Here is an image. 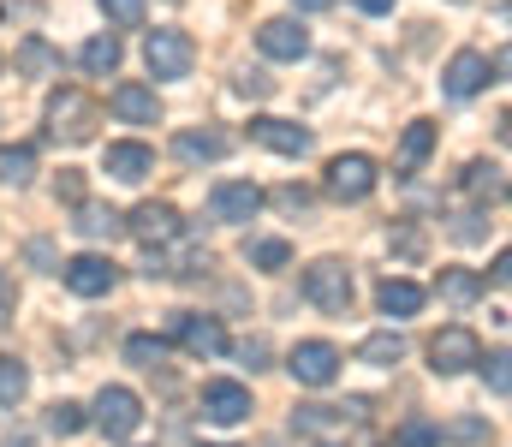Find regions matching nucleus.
<instances>
[{
	"instance_id": "1",
	"label": "nucleus",
	"mask_w": 512,
	"mask_h": 447,
	"mask_svg": "<svg viewBox=\"0 0 512 447\" xmlns=\"http://www.w3.org/2000/svg\"><path fill=\"white\" fill-rule=\"evenodd\" d=\"M96 126H102V108L84 96V90H54V102H48V132L60 138V144H90L96 138Z\"/></svg>"
},
{
	"instance_id": "2",
	"label": "nucleus",
	"mask_w": 512,
	"mask_h": 447,
	"mask_svg": "<svg viewBox=\"0 0 512 447\" xmlns=\"http://www.w3.org/2000/svg\"><path fill=\"white\" fill-rule=\"evenodd\" d=\"M304 298H310L316 310H328V316H346V310H352V269H346L340 257L310 263V269H304Z\"/></svg>"
},
{
	"instance_id": "3",
	"label": "nucleus",
	"mask_w": 512,
	"mask_h": 447,
	"mask_svg": "<svg viewBox=\"0 0 512 447\" xmlns=\"http://www.w3.org/2000/svg\"><path fill=\"white\" fill-rule=\"evenodd\" d=\"M143 66H149L155 78H191L197 42H191L185 30H149V36H143Z\"/></svg>"
},
{
	"instance_id": "4",
	"label": "nucleus",
	"mask_w": 512,
	"mask_h": 447,
	"mask_svg": "<svg viewBox=\"0 0 512 447\" xmlns=\"http://www.w3.org/2000/svg\"><path fill=\"white\" fill-rule=\"evenodd\" d=\"M483 358V340L465 328V322H447L435 340H429V370L435 376H459V370H471Z\"/></svg>"
},
{
	"instance_id": "5",
	"label": "nucleus",
	"mask_w": 512,
	"mask_h": 447,
	"mask_svg": "<svg viewBox=\"0 0 512 447\" xmlns=\"http://www.w3.org/2000/svg\"><path fill=\"white\" fill-rule=\"evenodd\" d=\"M90 424H96L108 442H126L131 430L143 424V400H137L131 388H102V394H96V418H90Z\"/></svg>"
},
{
	"instance_id": "6",
	"label": "nucleus",
	"mask_w": 512,
	"mask_h": 447,
	"mask_svg": "<svg viewBox=\"0 0 512 447\" xmlns=\"http://www.w3.org/2000/svg\"><path fill=\"white\" fill-rule=\"evenodd\" d=\"M286 370H292L298 388H328V382L340 376V352H334L328 340H298L292 358H286Z\"/></svg>"
},
{
	"instance_id": "7",
	"label": "nucleus",
	"mask_w": 512,
	"mask_h": 447,
	"mask_svg": "<svg viewBox=\"0 0 512 447\" xmlns=\"http://www.w3.org/2000/svg\"><path fill=\"white\" fill-rule=\"evenodd\" d=\"M370 191H376V161H370V155H334V161H328V197L364 203Z\"/></svg>"
},
{
	"instance_id": "8",
	"label": "nucleus",
	"mask_w": 512,
	"mask_h": 447,
	"mask_svg": "<svg viewBox=\"0 0 512 447\" xmlns=\"http://www.w3.org/2000/svg\"><path fill=\"white\" fill-rule=\"evenodd\" d=\"M441 90H447V102H471L477 90H489V54H477V48L453 54L441 72Z\"/></svg>"
},
{
	"instance_id": "9",
	"label": "nucleus",
	"mask_w": 512,
	"mask_h": 447,
	"mask_svg": "<svg viewBox=\"0 0 512 447\" xmlns=\"http://www.w3.org/2000/svg\"><path fill=\"white\" fill-rule=\"evenodd\" d=\"M126 233L137 245H149V251H155V245H173V239H179V209H173V203H137L131 221H126Z\"/></svg>"
},
{
	"instance_id": "10",
	"label": "nucleus",
	"mask_w": 512,
	"mask_h": 447,
	"mask_svg": "<svg viewBox=\"0 0 512 447\" xmlns=\"http://www.w3.org/2000/svg\"><path fill=\"white\" fill-rule=\"evenodd\" d=\"M256 209H262V191H256L251 179H221V185L209 191V215H215V221H227V227L251 221Z\"/></svg>"
},
{
	"instance_id": "11",
	"label": "nucleus",
	"mask_w": 512,
	"mask_h": 447,
	"mask_svg": "<svg viewBox=\"0 0 512 447\" xmlns=\"http://www.w3.org/2000/svg\"><path fill=\"white\" fill-rule=\"evenodd\" d=\"M60 275H66V287H72L78 298H102V293H114V281H120V269H114L108 257H96V251L72 257V263H66Z\"/></svg>"
},
{
	"instance_id": "12",
	"label": "nucleus",
	"mask_w": 512,
	"mask_h": 447,
	"mask_svg": "<svg viewBox=\"0 0 512 447\" xmlns=\"http://www.w3.org/2000/svg\"><path fill=\"white\" fill-rule=\"evenodd\" d=\"M256 48H262L268 60H304V54H310V30H304L298 18H268V24L256 30Z\"/></svg>"
},
{
	"instance_id": "13",
	"label": "nucleus",
	"mask_w": 512,
	"mask_h": 447,
	"mask_svg": "<svg viewBox=\"0 0 512 447\" xmlns=\"http://www.w3.org/2000/svg\"><path fill=\"white\" fill-rule=\"evenodd\" d=\"M203 418L221 424V430L245 424V418H251V388H239V382H209V388H203Z\"/></svg>"
},
{
	"instance_id": "14",
	"label": "nucleus",
	"mask_w": 512,
	"mask_h": 447,
	"mask_svg": "<svg viewBox=\"0 0 512 447\" xmlns=\"http://www.w3.org/2000/svg\"><path fill=\"white\" fill-rule=\"evenodd\" d=\"M173 334H179V346H185L191 358H221V352H227V328H221L215 316H191V310H185V316L173 322Z\"/></svg>"
},
{
	"instance_id": "15",
	"label": "nucleus",
	"mask_w": 512,
	"mask_h": 447,
	"mask_svg": "<svg viewBox=\"0 0 512 447\" xmlns=\"http://www.w3.org/2000/svg\"><path fill=\"white\" fill-rule=\"evenodd\" d=\"M251 138L262 149H274V155H310V132L298 126V120H274V114H262V120H251Z\"/></svg>"
},
{
	"instance_id": "16",
	"label": "nucleus",
	"mask_w": 512,
	"mask_h": 447,
	"mask_svg": "<svg viewBox=\"0 0 512 447\" xmlns=\"http://www.w3.org/2000/svg\"><path fill=\"white\" fill-rule=\"evenodd\" d=\"M108 108H114L126 126H155V120H161V96H155L149 84H114Z\"/></svg>"
},
{
	"instance_id": "17",
	"label": "nucleus",
	"mask_w": 512,
	"mask_h": 447,
	"mask_svg": "<svg viewBox=\"0 0 512 447\" xmlns=\"http://www.w3.org/2000/svg\"><path fill=\"white\" fill-rule=\"evenodd\" d=\"M102 173H114L120 185H137V179H149V173H155V149H149V144H108Z\"/></svg>"
},
{
	"instance_id": "18",
	"label": "nucleus",
	"mask_w": 512,
	"mask_h": 447,
	"mask_svg": "<svg viewBox=\"0 0 512 447\" xmlns=\"http://www.w3.org/2000/svg\"><path fill=\"white\" fill-rule=\"evenodd\" d=\"M12 66H18L24 78H54V72H60V48H54L48 36H24L18 54H12Z\"/></svg>"
},
{
	"instance_id": "19",
	"label": "nucleus",
	"mask_w": 512,
	"mask_h": 447,
	"mask_svg": "<svg viewBox=\"0 0 512 447\" xmlns=\"http://www.w3.org/2000/svg\"><path fill=\"white\" fill-rule=\"evenodd\" d=\"M465 197H471V203H501V197H507L501 161H471V167H465Z\"/></svg>"
},
{
	"instance_id": "20",
	"label": "nucleus",
	"mask_w": 512,
	"mask_h": 447,
	"mask_svg": "<svg viewBox=\"0 0 512 447\" xmlns=\"http://www.w3.org/2000/svg\"><path fill=\"white\" fill-rule=\"evenodd\" d=\"M358 412H346V406H298L292 412V430L298 436H334V430H346Z\"/></svg>"
},
{
	"instance_id": "21",
	"label": "nucleus",
	"mask_w": 512,
	"mask_h": 447,
	"mask_svg": "<svg viewBox=\"0 0 512 447\" xmlns=\"http://www.w3.org/2000/svg\"><path fill=\"white\" fill-rule=\"evenodd\" d=\"M376 304H382L387 316H417V310H423V287H417V281L387 275L382 287H376Z\"/></svg>"
},
{
	"instance_id": "22",
	"label": "nucleus",
	"mask_w": 512,
	"mask_h": 447,
	"mask_svg": "<svg viewBox=\"0 0 512 447\" xmlns=\"http://www.w3.org/2000/svg\"><path fill=\"white\" fill-rule=\"evenodd\" d=\"M173 155H179L185 167H197V161H221V155H227V138H221V132H179V138H173Z\"/></svg>"
},
{
	"instance_id": "23",
	"label": "nucleus",
	"mask_w": 512,
	"mask_h": 447,
	"mask_svg": "<svg viewBox=\"0 0 512 447\" xmlns=\"http://www.w3.org/2000/svg\"><path fill=\"white\" fill-rule=\"evenodd\" d=\"M84 239H114L126 221H120V209H108V203H78V221H72Z\"/></svg>"
},
{
	"instance_id": "24",
	"label": "nucleus",
	"mask_w": 512,
	"mask_h": 447,
	"mask_svg": "<svg viewBox=\"0 0 512 447\" xmlns=\"http://www.w3.org/2000/svg\"><path fill=\"white\" fill-rule=\"evenodd\" d=\"M429 149H435V126H429V120H411V126H405V138H399V167H405V173H417V167L429 161Z\"/></svg>"
},
{
	"instance_id": "25",
	"label": "nucleus",
	"mask_w": 512,
	"mask_h": 447,
	"mask_svg": "<svg viewBox=\"0 0 512 447\" xmlns=\"http://www.w3.org/2000/svg\"><path fill=\"white\" fill-rule=\"evenodd\" d=\"M78 60H84V72H96V78H108V72H120V36H90Z\"/></svg>"
},
{
	"instance_id": "26",
	"label": "nucleus",
	"mask_w": 512,
	"mask_h": 447,
	"mask_svg": "<svg viewBox=\"0 0 512 447\" xmlns=\"http://www.w3.org/2000/svg\"><path fill=\"white\" fill-rule=\"evenodd\" d=\"M435 293L447 298V304H477V293H483V281L471 275V269H441V281H435Z\"/></svg>"
},
{
	"instance_id": "27",
	"label": "nucleus",
	"mask_w": 512,
	"mask_h": 447,
	"mask_svg": "<svg viewBox=\"0 0 512 447\" xmlns=\"http://www.w3.org/2000/svg\"><path fill=\"white\" fill-rule=\"evenodd\" d=\"M358 358L376 364V370H393V364L405 358V334H370V340L358 346Z\"/></svg>"
},
{
	"instance_id": "28",
	"label": "nucleus",
	"mask_w": 512,
	"mask_h": 447,
	"mask_svg": "<svg viewBox=\"0 0 512 447\" xmlns=\"http://www.w3.org/2000/svg\"><path fill=\"white\" fill-rule=\"evenodd\" d=\"M36 179V149H0V185L24 191Z\"/></svg>"
},
{
	"instance_id": "29",
	"label": "nucleus",
	"mask_w": 512,
	"mask_h": 447,
	"mask_svg": "<svg viewBox=\"0 0 512 447\" xmlns=\"http://www.w3.org/2000/svg\"><path fill=\"white\" fill-rule=\"evenodd\" d=\"M126 358L137 364V370H155V364H167V340H161V334H131Z\"/></svg>"
},
{
	"instance_id": "30",
	"label": "nucleus",
	"mask_w": 512,
	"mask_h": 447,
	"mask_svg": "<svg viewBox=\"0 0 512 447\" xmlns=\"http://www.w3.org/2000/svg\"><path fill=\"white\" fill-rule=\"evenodd\" d=\"M96 6L108 12L114 30H143V18H149V0H96Z\"/></svg>"
},
{
	"instance_id": "31",
	"label": "nucleus",
	"mask_w": 512,
	"mask_h": 447,
	"mask_svg": "<svg viewBox=\"0 0 512 447\" xmlns=\"http://www.w3.org/2000/svg\"><path fill=\"white\" fill-rule=\"evenodd\" d=\"M30 394V370L18 358H0V406H18Z\"/></svg>"
},
{
	"instance_id": "32",
	"label": "nucleus",
	"mask_w": 512,
	"mask_h": 447,
	"mask_svg": "<svg viewBox=\"0 0 512 447\" xmlns=\"http://www.w3.org/2000/svg\"><path fill=\"white\" fill-rule=\"evenodd\" d=\"M245 257H251V269H286L292 245L286 239H256V245H245Z\"/></svg>"
},
{
	"instance_id": "33",
	"label": "nucleus",
	"mask_w": 512,
	"mask_h": 447,
	"mask_svg": "<svg viewBox=\"0 0 512 447\" xmlns=\"http://www.w3.org/2000/svg\"><path fill=\"white\" fill-rule=\"evenodd\" d=\"M84 424H90V418H84V406H72V400H60V406L48 412V430H54V436H78Z\"/></svg>"
},
{
	"instance_id": "34",
	"label": "nucleus",
	"mask_w": 512,
	"mask_h": 447,
	"mask_svg": "<svg viewBox=\"0 0 512 447\" xmlns=\"http://www.w3.org/2000/svg\"><path fill=\"white\" fill-rule=\"evenodd\" d=\"M483 364V382L495 388V400H507L512 394V376H507V352H489V358H477Z\"/></svg>"
},
{
	"instance_id": "35",
	"label": "nucleus",
	"mask_w": 512,
	"mask_h": 447,
	"mask_svg": "<svg viewBox=\"0 0 512 447\" xmlns=\"http://www.w3.org/2000/svg\"><path fill=\"white\" fill-rule=\"evenodd\" d=\"M441 442V430L435 424H423V418H411L405 430H399V447H435Z\"/></svg>"
},
{
	"instance_id": "36",
	"label": "nucleus",
	"mask_w": 512,
	"mask_h": 447,
	"mask_svg": "<svg viewBox=\"0 0 512 447\" xmlns=\"http://www.w3.org/2000/svg\"><path fill=\"white\" fill-rule=\"evenodd\" d=\"M268 90H274V78H268V72H239V96H256V102H262Z\"/></svg>"
},
{
	"instance_id": "37",
	"label": "nucleus",
	"mask_w": 512,
	"mask_h": 447,
	"mask_svg": "<svg viewBox=\"0 0 512 447\" xmlns=\"http://www.w3.org/2000/svg\"><path fill=\"white\" fill-rule=\"evenodd\" d=\"M453 239L477 245V239H483V215H453Z\"/></svg>"
},
{
	"instance_id": "38",
	"label": "nucleus",
	"mask_w": 512,
	"mask_h": 447,
	"mask_svg": "<svg viewBox=\"0 0 512 447\" xmlns=\"http://www.w3.org/2000/svg\"><path fill=\"white\" fill-rule=\"evenodd\" d=\"M441 436H453V442H489V430H483L477 418H465V424H447Z\"/></svg>"
},
{
	"instance_id": "39",
	"label": "nucleus",
	"mask_w": 512,
	"mask_h": 447,
	"mask_svg": "<svg viewBox=\"0 0 512 447\" xmlns=\"http://www.w3.org/2000/svg\"><path fill=\"white\" fill-rule=\"evenodd\" d=\"M12 310H18V287H12V275L0 269V328L12 322Z\"/></svg>"
},
{
	"instance_id": "40",
	"label": "nucleus",
	"mask_w": 512,
	"mask_h": 447,
	"mask_svg": "<svg viewBox=\"0 0 512 447\" xmlns=\"http://www.w3.org/2000/svg\"><path fill=\"white\" fill-rule=\"evenodd\" d=\"M393 251H399V257H417V251H423V233H417V227H399V233H393Z\"/></svg>"
},
{
	"instance_id": "41",
	"label": "nucleus",
	"mask_w": 512,
	"mask_h": 447,
	"mask_svg": "<svg viewBox=\"0 0 512 447\" xmlns=\"http://www.w3.org/2000/svg\"><path fill=\"white\" fill-rule=\"evenodd\" d=\"M239 358H245L251 370H262V364H268V340H262V334H256V340H245V346H239Z\"/></svg>"
},
{
	"instance_id": "42",
	"label": "nucleus",
	"mask_w": 512,
	"mask_h": 447,
	"mask_svg": "<svg viewBox=\"0 0 512 447\" xmlns=\"http://www.w3.org/2000/svg\"><path fill=\"white\" fill-rule=\"evenodd\" d=\"M54 197H66V203H84V179H78V173H60Z\"/></svg>"
},
{
	"instance_id": "43",
	"label": "nucleus",
	"mask_w": 512,
	"mask_h": 447,
	"mask_svg": "<svg viewBox=\"0 0 512 447\" xmlns=\"http://www.w3.org/2000/svg\"><path fill=\"white\" fill-rule=\"evenodd\" d=\"M274 203H280V209H310V191H298V185H280V191H274Z\"/></svg>"
},
{
	"instance_id": "44",
	"label": "nucleus",
	"mask_w": 512,
	"mask_h": 447,
	"mask_svg": "<svg viewBox=\"0 0 512 447\" xmlns=\"http://www.w3.org/2000/svg\"><path fill=\"white\" fill-rule=\"evenodd\" d=\"M358 12H370V18H382V12H393V0H352Z\"/></svg>"
},
{
	"instance_id": "45",
	"label": "nucleus",
	"mask_w": 512,
	"mask_h": 447,
	"mask_svg": "<svg viewBox=\"0 0 512 447\" xmlns=\"http://www.w3.org/2000/svg\"><path fill=\"white\" fill-rule=\"evenodd\" d=\"M334 0H292V12H328Z\"/></svg>"
},
{
	"instance_id": "46",
	"label": "nucleus",
	"mask_w": 512,
	"mask_h": 447,
	"mask_svg": "<svg viewBox=\"0 0 512 447\" xmlns=\"http://www.w3.org/2000/svg\"><path fill=\"white\" fill-rule=\"evenodd\" d=\"M0 66H6V54H0Z\"/></svg>"
}]
</instances>
